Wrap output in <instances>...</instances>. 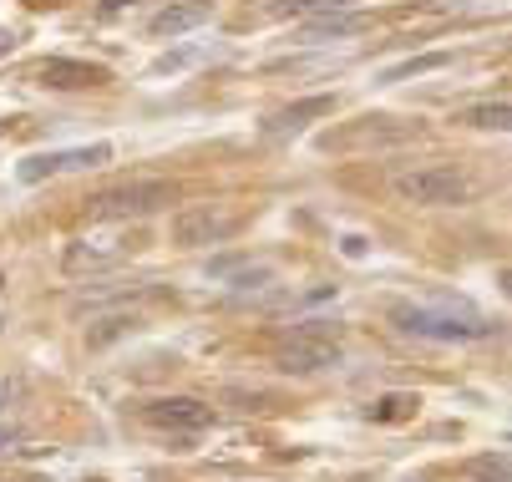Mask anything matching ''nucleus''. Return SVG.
<instances>
[{
    "mask_svg": "<svg viewBox=\"0 0 512 482\" xmlns=\"http://www.w3.org/2000/svg\"><path fill=\"white\" fill-rule=\"evenodd\" d=\"M178 198V188L168 178H132V183H117V188H102L87 198V219L97 224H132V219H153L158 209Z\"/></svg>",
    "mask_w": 512,
    "mask_h": 482,
    "instance_id": "1",
    "label": "nucleus"
},
{
    "mask_svg": "<svg viewBox=\"0 0 512 482\" xmlns=\"http://www.w3.org/2000/svg\"><path fill=\"white\" fill-rule=\"evenodd\" d=\"M274 366L284 376H320V371L340 366V335L325 325H295L274 346Z\"/></svg>",
    "mask_w": 512,
    "mask_h": 482,
    "instance_id": "2",
    "label": "nucleus"
},
{
    "mask_svg": "<svg viewBox=\"0 0 512 482\" xmlns=\"http://www.w3.org/2000/svg\"><path fill=\"white\" fill-rule=\"evenodd\" d=\"M391 193L401 203H416V209H452V203H467L472 183L457 168H411L391 178Z\"/></svg>",
    "mask_w": 512,
    "mask_h": 482,
    "instance_id": "3",
    "label": "nucleus"
},
{
    "mask_svg": "<svg viewBox=\"0 0 512 482\" xmlns=\"http://www.w3.org/2000/svg\"><path fill=\"white\" fill-rule=\"evenodd\" d=\"M234 234V214L218 203H193V209L173 214V244L178 249H203V244H224Z\"/></svg>",
    "mask_w": 512,
    "mask_h": 482,
    "instance_id": "4",
    "label": "nucleus"
},
{
    "mask_svg": "<svg viewBox=\"0 0 512 482\" xmlns=\"http://www.w3.org/2000/svg\"><path fill=\"white\" fill-rule=\"evenodd\" d=\"M396 325L406 335H426V340H487L497 330L487 320H452V315H431V310H416V305H401Z\"/></svg>",
    "mask_w": 512,
    "mask_h": 482,
    "instance_id": "5",
    "label": "nucleus"
},
{
    "mask_svg": "<svg viewBox=\"0 0 512 482\" xmlns=\"http://www.w3.org/2000/svg\"><path fill=\"white\" fill-rule=\"evenodd\" d=\"M416 137V122H396V117H360L340 132H325V148H391Z\"/></svg>",
    "mask_w": 512,
    "mask_h": 482,
    "instance_id": "6",
    "label": "nucleus"
},
{
    "mask_svg": "<svg viewBox=\"0 0 512 482\" xmlns=\"http://www.w3.org/2000/svg\"><path fill=\"white\" fill-rule=\"evenodd\" d=\"M102 163H112L107 143L66 148V153H36V158L21 163V183H41V178H56V173H87V168H102Z\"/></svg>",
    "mask_w": 512,
    "mask_h": 482,
    "instance_id": "7",
    "label": "nucleus"
},
{
    "mask_svg": "<svg viewBox=\"0 0 512 482\" xmlns=\"http://www.w3.org/2000/svg\"><path fill=\"white\" fill-rule=\"evenodd\" d=\"M142 422L163 427V432H203L213 422V406L193 401V396H158V401L142 406Z\"/></svg>",
    "mask_w": 512,
    "mask_h": 482,
    "instance_id": "8",
    "label": "nucleus"
},
{
    "mask_svg": "<svg viewBox=\"0 0 512 482\" xmlns=\"http://www.w3.org/2000/svg\"><path fill=\"white\" fill-rule=\"evenodd\" d=\"M41 87H56V92H82V87H107V66L97 61H71V56H46L41 61Z\"/></svg>",
    "mask_w": 512,
    "mask_h": 482,
    "instance_id": "9",
    "label": "nucleus"
},
{
    "mask_svg": "<svg viewBox=\"0 0 512 482\" xmlns=\"http://www.w3.org/2000/svg\"><path fill=\"white\" fill-rule=\"evenodd\" d=\"M127 239L122 234H92V239H77L66 249V274H92V269H107V264H117V259H127Z\"/></svg>",
    "mask_w": 512,
    "mask_h": 482,
    "instance_id": "10",
    "label": "nucleus"
},
{
    "mask_svg": "<svg viewBox=\"0 0 512 482\" xmlns=\"http://www.w3.org/2000/svg\"><path fill=\"white\" fill-rule=\"evenodd\" d=\"M213 16V6H208V0H178V6H163L153 21H148V31L153 36H183V31H193V26H203Z\"/></svg>",
    "mask_w": 512,
    "mask_h": 482,
    "instance_id": "11",
    "label": "nucleus"
},
{
    "mask_svg": "<svg viewBox=\"0 0 512 482\" xmlns=\"http://www.w3.org/2000/svg\"><path fill=\"white\" fill-rule=\"evenodd\" d=\"M335 112V97H305V102H295V107H284V112H274L269 117V137H295L300 127H310L315 117H330Z\"/></svg>",
    "mask_w": 512,
    "mask_h": 482,
    "instance_id": "12",
    "label": "nucleus"
},
{
    "mask_svg": "<svg viewBox=\"0 0 512 482\" xmlns=\"http://www.w3.org/2000/svg\"><path fill=\"white\" fill-rule=\"evenodd\" d=\"M365 21L360 16H320V21H310L305 31H300V41H330V36H355Z\"/></svg>",
    "mask_w": 512,
    "mask_h": 482,
    "instance_id": "13",
    "label": "nucleus"
},
{
    "mask_svg": "<svg viewBox=\"0 0 512 482\" xmlns=\"http://www.w3.org/2000/svg\"><path fill=\"white\" fill-rule=\"evenodd\" d=\"M507 117H512V112H507V102L497 97V102H482V107H467V112H462L457 122H462V127H492V132H507Z\"/></svg>",
    "mask_w": 512,
    "mask_h": 482,
    "instance_id": "14",
    "label": "nucleus"
},
{
    "mask_svg": "<svg viewBox=\"0 0 512 482\" xmlns=\"http://www.w3.org/2000/svg\"><path fill=\"white\" fill-rule=\"evenodd\" d=\"M416 411V396H406V391H391V396H381L376 406H371V417L376 422H406Z\"/></svg>",
    "mask_w": 512,
    "mask_h": 482,
    "instance_id": "15",
    "label": "nucleus"
},
{
    "mask_svg": "<svg viewBox=\"0 0 512 482\" xmlns=\"http://www.w3.org/2000/svg\"><path fill=\"white\" fill-rule=\"evenodd\" d=\"M436 66H447V51H431V56H416V61H401L391 72H381V82H406V77H421V72H436Z\"/></svg>",
    "mask_w": 512,
    "mask_h": 482,
    "instance_id": "16",
    "label": "nucleus"
},
{
    "mask_svg": "<svg viewBox=\"0 0 512 482\" xmlns=\"http://www.w3.org/2000/svg\"><path fill=\"white\" fill-rule=\"evenodd\" d=\"M467 472L477 482H507V452H482V457L467 462Z\"/></svg>",
    "mask_w": 512,
    "mask_h": 482,
    "instance_id": "17",
    "label": "nucleus"
},
{
    "mask_svg": "<svg viewBox=\"0 0 512 482\" xmlns=\"http://www.w3.org/2000/svg\"><path fill=\"white\" fill-rule=\"evenodd\" d=\"M137 320L132 315H112V320H102V330H87V346H107V340H117L122 330H132Z\"/></svg>",
    "mask_w": 512,
    "mask_h": 482,
    "instance_id": "18",
    "label": "nucleus"
},
{
    "mask_svg": "<svg viewBox=\"0 0 512 482\" xmlns=\"http://www.w3.org/2000/svg\"><path fill=\"white\" fill-rule=\"evenodd\" d=\"M21 396H26V376L21 371H0V411L16 406Z\"/></svg>",
    "mask_w": 512,
    "mask_h": 482,
    "instance_id": "19",
    "label": "nucleus"
},
{
    "mask_svg": "<svg viewBox=\"0 0 512 482\" xmlns=\"http://www.w3.org/2000/svg\"><path fill=\"white\" fill-rule=\"evenodd\" d=\"M310 6H340V0H269V11H310Z\"/></svg>",
    "mask_w": 512,
    "mask_h": 482,
    "instance_id": "20",
    "label": "nucleus"
},
{
    "mask_svg": "<svg viewBox=\"0 0 512 482\" xmlns=\"http://www.w3.org/2000/svg\"><path fill=\"white\" fill-rule=\"evenodd\" d=\"M21 437H26L21 427H11V422H0V452H6V447H16Z\"/></svg>",
    "mask_w": 512,
    "mask_h": 482,
    "instance_id": "21",
    "label": "nucleus"
},
{
    "mask_svg": "<svg viewBox=\"0 0 512 482\" xmlns=\"http://www.w3.org/2000/svg\"><path fill=\"white\" fill-rule=\"evenodd\" d=\"M16 41H21L16 31H0V56H11V51H16Z\"/></svg>",
    "mask_w": 512,
    "mask_h": 482,
    "instance_id": "22",
    "label": "nucleus"
},
{
    "mask_svg": "<svg viewBox=\"0 0 512 482\" xmlns=\"http://www.w3.org/2000/svg\"><path fill=\"white\" fill-rule=\"evenodd\" d=\"M132 0H102V16H117V11H127Z\"/></svg>",
    "mask_w": 512,
    "mask_h": 482,
    "instance_id": "23",
    "label": "nucleus"
},
{
    "mask_svg": "<svg viewBox=\"0 0 512 482\" xmlns=\"http://www.w3.org/2000/svg\"><path fill=\"white\" fill-rule=\"evenodd\" d=\"M0 290H6V274H0Z\"/></svg>",
    "mask_w": 512,
    "mask_h": 482,
    "instance_id": "24",
    "label": "nucleus"
},
{
    "mask_svg": "<svg viewBox=\"0 0 512 482\" xmlns=\"http://www.w3.org/2000/svg\"><path fill=\"white\" fill-rule=\"evenodd\" d=\"M0 137H6V122H0Z\"/></svg>",
    "mask_w": 512,
    "mask_h": 482,
    "instance_id": "25",
    "label": "nucleus"
}]
</instances>
